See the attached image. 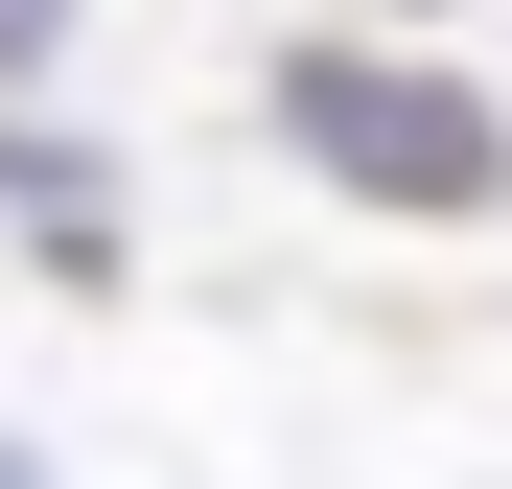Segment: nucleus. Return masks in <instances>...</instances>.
<instances>
[{
  "instance_id": "obj_1",
  "label": "nucleus",
  "mask_w": 512,
  "mask_h": 489,
  "mask_svg": "<svg viewBox=\"0 0 512 489\" xmlns=\"http://www.w3.org/2000/svg\"><path fill=\"white\" fill-rule=\"evenodd\" d=\"M256 117H280L303 187H350V210H396V233H489V210H512V117H489V70H443V47L280 24Z\"/></svg>"
},
{
  "instance_id": "obj_2",
  "label": "nucleus",
  "mask_w": 512,
  "mask_h": 489,
  "mask_svg": "<svg viewBox=\"0 0 512 489\" xmlns=\"http://www.w3.org/2000/svg\"><path fill=\"white\" fill-rule=\"evenodd\" d=\"M0 233H24V257H47L70 303H117V257H140V210H117V163H94V140H47L24 94H0Z\"/></svg>"
},
{
  "instance_id": "obj_3",
  "label": "nucleus",
  "mask_w": 512,
  "mask_h": 489,
  "mask_svg": "<svg viewBox=\"0 0 512 489\" xmlns=\"http://www.w3.org/2000/svg\"><path fill=\"white\" fill-rule=\"evenodd\" d=\"M70 47H94V0H0V94H47Z\"/></svg>"
},
{
  "instance_id": "obj_4",
  "label": "nucleus",
  "mask_w": 512,
  "mask_h": 489,
  "mask_svg": "<svg viewBox=\"0 0 512 489\" xmlns=\"http://www.w3.org/2000/svg\"><path fill=\"white\" fill-rule=\"evenodd\" d=\"M0 489H47V466H24V443H0Z\"/></svg>"
}]
</instances>
